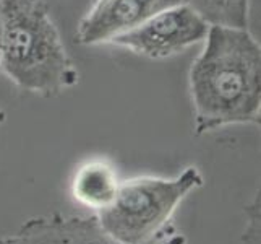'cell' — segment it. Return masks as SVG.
<instances>
[{
	"mask_svg": "<svg viewBox=\"0 0 261 244\" xmlns=\"http://www.w3.org/2000/svg\"><path fill=\"white\" fill-rule=\"evenodd\" d=\"M190 69L195 132L230 124H259L261 49L248 30L210 26Z\"/></svg>",
	"mask_w": 261,
	"mask_h": 244,
	"instance_id": "6da1fadb",
	"label": "cell"
},
{
	"mask_svg": "<svg viewBox=\"0 0 261 244\" xmlns=\"http://www.w3.org/2000/svg\"><path fill=\"white\" fill-rule=\"evenodd\" d=\"M0 69L18 88L52 98L78 83L46 0H0Z\"/></svg>",
	"mask_w": 261,
	"mask_h": 244,
	"instance_id": "7a4b0ae2",
	"label": "cell"
},
{
	"mask_svg": "<svg viewBox=\"0 0 261 244\" xmlns=\"http://www.w3.org/2000/svg\"><path fill=\"white\" fill-rule=\"evenodd\" d=\"M203 186L196 168H187L174 179L137 178L119 184L114 201L99 210L101 228L123 244H145L167 227L178 204Z\"/></svg>",
	"mask_w": 261,
	"mask_h": 244,
	"instance_id": "3957f363",
	"label": "cell"
},
{
	"mask_svg": "<svg viewBox=\"0 0 261 244\" xmlns=\"http://www.w3.org/2000/svg\"><path fill=\"white\" fill-rule=\"evenodd\" d=\"M208 30L210 25L184 4L154 15L128 33L115 36L111 44L130 49L138 56L164 59L203 41Z\"/></svg>",
	"mask_w": 261,
	"mask_h": 244,
	"instance_id": "277c9868",
	"label": "cell"
},
{
	"mask_svg": "<svg viewBox=\"0 0 261 244\" xmlns=\"http://www.w3.org/2000/svg\"><path fill=\"white\" fill-rule=\"evenodd\" d=\"M0 244H123L109 236L93 216H39L23 223ZM145 244H185L184 234L174 227H164Z\"/></svg>",
	"mask_w": 261,
	"mask_h": 244,
	"instance_id": "5b68a950",
	"label": "cell"
},
{
	"mask_svg": "<svg viewBox=\"0 0 261 244\" xmlns=\"http://www.w3.org/2000/svg\"><path fill=\"white\" fill-rule=\"evenodd\" d=\"M184 4L185 0H96L78 25L76 39L86 46L111 42L154 15Z\"/></svg>",
	"mask_w": 261,
	"mask_h": 244,
	"instance_id": "8992f818",
	"label": "cell"
},
{
	"mask_svg": "<svg viewBox=\"0 0 261 244\" xmlns=\"http://www.w3.org/2000/svg\"><path fill=\"white\" fill-rule=\"evenodd\" d=\"M115 169L106 161H91L82 166L73 178V197L97 212L109 205L119 189Z\"/></svg>",
	"mask_w": 261,
	"mask_h": 244,
	"instance_id": "52a82bcc",
	"label": "cell"
},
{
	"mask_svg": "<svg viewBox=\"0 0 261 244\" xmlns=\"http://www.w3.org/2000/svg\"><path fill=\"white\" fill-rule=\"evenodd\" d=\"M192 10L210 26L247 30L248 0H185Z\"/></svg>",
	"mask_w": 261,
	"mask_h": 244,
	"instance_id": "ba28073f",
	"label": "cell"
},
{
	"mask_svg": "<svg viewBox=\"0 0 261 244\" xmlns=\"http://www.w3.org/2000/svg\"><path fill=\"white\" fill-rule=\"evenodd\" d=\"M248 227L244 231V244H259V198L247 209Z\"/></svg>",
	"mask_w": 261,
	"mask_h": 244,
	"instance_id": "9c48e42d",
	"label": "cell"
},
{
	"mask_svg": "<svg viewBox=\"0 0 261 244\" xmlns=\"http://www.w3.org/2000/svg\"><path fill=\"white\" fill-rule=\"evenodd\" d=\"M2 48H4V28H2V20H0V60H2Z\"/></svg>",
	"mask_w": 261,
	"mask_h": 244,
	"instance_id": "30bf717a",
	"label": "cell"
},
{
	"mask_svg": "<svg viewBox=\"0 0 261 244\" xmlns=\"http://www.w3.org/2000/svg\"><path fill=\"white\" fill-rule=\"evenodd\" d=\"M4 122H5V113L0 111V124H4Z\"/></svg>",
	"mask_w": 261,
	"mask_h": 244,
	"instance_id": "8fae6325",
	"label": "cell"
}]
</instances>
